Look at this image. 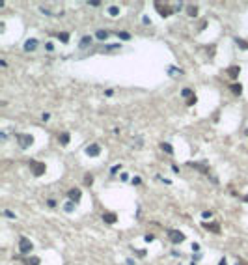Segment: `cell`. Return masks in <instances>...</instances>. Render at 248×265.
<instances>
[{"label": "cell", "instance_id": "cell-1", "mask_svg": "<svg viewBox=\"0 0 248 265\" xmlns=\"http://www.w3.org/2000/svg\"><path fill=\"white\" fill-rule=\"evenodd\" d=\"M28 166H30V170L35 177H39V176H43V174L47 172V166L45 163H41V161H30L28 163Z\"/></svg>", "mask_w": 248, "mask_h": 265}, {"label": "cell", "instance_id": "cell-2", "mask_svg": "<svg viewBox=\"0 0 248 265\" xmlns=\"http://www.w3.org/2000/svg\"><path fill=\"white\" fill-rule=\"evenodd\" d=\"M15 138H17V142H19V146H21L23 149L30 148V146L34 144V136H32V135H23V132H17Z\"/></svg>", "mask_w": 248, "mask_h": 265}, {"label": "cell", "instance_id": "cell-3", "mask_svg": "<svg viewBox=\"0 0 248 265\" xmlns=\"http://www.w3.org/2000/svg\"><path fill=\"white\" fill-rule=\"evenodd\" d=\"M155 6V8H157V11H159V15L160 17H170V15H172V13L175 11V10H172V6H170V4H162V2H155L153 4Z\"/></svg>", "mask_w": 248, "mask_h": 265}, {"label": "cell", "instance_id": "cell-4", "mask_svg": "<svg viewBox=\"0 0 248 265\" xmlns=\"http://www.w3.org/2000/svg\"><path fill=\"white\" fill-rule=\"evenodd\" d=\"M32 248H34V245L28 237H19V252L21 254H30Z\"/></svg>", "mask_w": 248, "mask_h": 265}, {"label": "cell", "instance_id": "cell-5", "mask_svg": "<svg viewBox=\"0 0 248 265\" xmlns=\"http://www.w3.org/2000/svg\"><path fill=\"white\" fill-rule=\"evenodd\" d=\"M168 237H170V241H172L174 245H179V243L185 241V233L179 232V230H170V232H168Z\"/></svg>", "mask_w": 248, "mask_h": 265}, {"label": "cell", "instance_id": "cell-6", "mask_svg": "<svg viewBox=\"0 0 248 265\" xmlns=\"http://www.w3.org/2000/svg\"><path fill=\"white\" fill-rule=\"evenodd\" d=\"M99 153H101V146L99 144H90L86 148V155H90V157H97Z\"/></svg>", "mask_w": 248, "mask_h": 265}, {"label": "cell", "instance_id": "cell-7", "mask_svg": "<svg viewBox=\"0 0 248 265\" xmlns=\"http://www.w3.org/2000/svg\"><path fill=\"white\" fill-rule=\"evenodd\" d=\"M67 196H69V200H71V202L79 204V202H80V198H82V192H80L79 189H71V191L67 192Z\"/></svg>", "mask_w": 248, "mask_h": 265}, {"label": "cell", "instance_id": "cell-8", "mask_svg": "<svg viewBox=\"0 0 248 265\" xmlns=\"http://www.w3.org/2000/svg\"><path fill=\"white\" fill-rule=\"evenodd\" d=\"M35 47H38V39H34V38L26 39V43H24V51H26V52L35 51Z\"/></svg>", "mask_w": 248, "mask_h": 265}, {"label": "cell", "instance_id": "cell-9", "mask_svg": "<svg viewBox=\"0 0 248 265\" xmlns=\"http://www.w3.org/2000/svg\"><path fill=\"white\" fill-rule=\"evenodd\" d=\"M203 228L209 230V232H213V233H220V226L215 224V222H203Z\"/></svg>", "mask_w": 248, "mask_h": 265}, {"label": "cell", "instance_id": "cell-10", "mask_svg": "<svg viewBox=\"0 0 248 265\" xmlns=\"http://www.w3.org/2000/svg\"><path fill=\"white\" fill-rule=\"evenodd\" d=\"M103 220L106 222V224H114V222L118 220V215L116 213H103Z\"/></svg>", "mask_w": 248, "mask_h": 265}, {"label": "cell", "instance_id": "cell-11", "mask_svg": "<svg viewBox=\"0 0 248 265\" xmlns=\"http://www.w3.org/2000/svg\"><path fill=\"white\" fill-rule=\"evenodd\" d=\"M239 73H241V67L239 66H230L228 67V77H230V79H237Z\"/></svg>", "mask_w": 248, "mask_h": 265}, {"label": "cell", "instance_id": "cell-12", "mask_svg": "<svg viewBox=\"0 0 248 265\" xmlns=\"http://www.w3.org/2000/svg\"><path fill=\"white\" fill-rule=\"evenodd\" d=\"M188 166H192V168L200 170L202 174H205V176H209V168H207V166H203V164H198V163H188Z\"/></svg>", "mask_w": 248, "mask_h": 265}, {"label": "cell", "instance_id": "cell-13", "mask_svg": "<svg viewBox=\"0 0 248 265\" xmlns=\"http://www.w3.org/2000/svg\"><path fill=\"white\" fill-rule=\"evenodd\" d=\"M69 132H60V135H58V142L62 144V146H67L69 144Z\"/></svg>", "mask_w": 248, "mask_h": 265}, {"label": "cell", "instance_id": "cell-14", "mask_svg": "<svg viewBox=\"0 0 248 265\" xmlns=\"http://www.w3.org/2000/svg\"><path fill=\"white\" fill-rule=\"evenodd\" d=\"M160 149L164 151V153H168V155H172V153H174V148H172V144H170V142H160Z\"/></svg>", "mask_w": 248, "mask_h": 265}, {"label": "cell", "instance_id": "cell-15", "mask_svg": "<svg viewBox=\"0 0 248 265\" xmlns=\"http://www.w3.org/2000/svg\"><path fill=\"white\" fill-rule=\"evenodd\" d=\"M230 88H231V92L235 93V95H241V93H243V86H241V82H233Z\"/></svg>", "mask_w": 248, "mask_h": 265}, {"label": "cell", "instance_id": "cell-16", "mask_svg": "<svg viewBox=\"0 0 248 265\" xmlns=\"http://www.w3.org/2000/svg\"><path fill=\"white\" fill-rule=\"evenodd\" d=\"M95 38L101 39V41H104V39H108V32H106V30H97V32H95Z\"/></svg>", "mask_w": 248, "mask_h": 265}, {"label": "cell", "instance_id": "cell-17", "mask_svg": "<svg viewBox=\"0 0 248 265\" xmlns=\"http://www.w3.org/2000/svg\"><path fill=\"white\" fill-rule=\"evenodd\" d=\"M235 43L239 45V49H243V51H248V41L241 39V38H235Z\"/></svg>", "mask_w": 248, "mask_h": 265}, {"label": "cell", "instance_id": "cell-18", "mask_svg": "<svg viewBox=\"0 0 248 265\" xmlns=\"http://www.w3.org/2000/svg\"><path fill=\"white\" fill-rule=\"evenodd\" d=\"M181 97H187V99H190V97H194V92L190 88H183L181 90Z\"/></svg>", "mask_w": 248, "mask_h": 265}, {"label": "cell", "instance_id": "cell-19", "mask_svg": "<svg viewBox=\"0 0 248 265\" xmlns=\"http://www.w3.org/2000/svg\"><path fill=\"white\" fill-rule=\"evenodd\" d=\"M187 13H188L190 17H196V15H198V6H194V4L188 6V8H187Z\"/></svg>", "mask_w": 248, "mask_h": 265}, {"label": "cell", "instance_id": "cell-20", "mask_svg": "<svg viewBox=\"0 0 248 265\" xmlns=\"http://www.w3.org/2000/svg\"><path fill=\"white\" fill-rule=\"evenodd\" d=\"M90 43H91V36H84L82 41H80V49H86Z\"/></svg>", "mask_w": 248, "mask_h": 265}, {"label": "cell", "instance_id": "cell-21", "mask_svg": "<svg viewBox=\"0 0 248 265\" xmlns=\"http://www.w3.org/2000/svg\"><path fill=\"white\" fill-rule=\"evenodd\" d=\"M58 39L62 41V43H69V34L67 32H60L58 34Z\"/></svg>", "mask_w": 248, "mask_h": 265}, {"label": "cell", "instance_id": "cell-22", "mask_svg": "<svg viewBox=\"0 0 248 265\" xmlns=\"http://www.w3.org/2000/svg\"><path fill=\"white\" fill-rule=\"evenodd\" d=\"M39 258H28V260H24V265H39Z\"/></svg>", "mask_w": 248, "mask_h": 265}, {"label": "cell", "instance_id": "cell-23", "mask_svg": "<svg viewBox=\"0 0 248 265\" xmlns=\"http://www.w3.org/2000/svg\"><path fill=\"white\" fill-rule=\"evenodd\" d=\"M108 13H110L112 17H116V15H119V8H118V6H110V8H108Z\"/></svg>", "mask_w": 248, "mask_h": 265}, {"label": "cell", "instance_id": "cell-24", "mask_svg": "<svg viewBox=\"0 0 248 265\" xmlns=\"http://www.w3.org/2000/svg\"><path fill=\"white\" fill-rule=\"evenodd\" d=\"M116 36H118L119 39H131V36H129V34H127V32H118Z\"/></svg>", "mask_w": 248, "mask_h": 265}, {"label": "cell", "instance_id": "cell-25", "mask_svg": "<svg viewBox=\"0 0 248 265\" xmlns=\"http://www.w3.org/2000/svg\"><path fill=\"white\" fill-rule=\"evenodd\" d=\"M73 209H75V202H71V200H69V202H67V205H65V211H67V213H71Z\"/></svg>", "mask_w": 248, "mask_h": 265}, {"label": "cell", "instance_id": "cell-26", "mask_svg": "<svg viewBox=\"0 0 248 265\" xmlns=\"http://www.w3.org/2000/svg\"><path fill=\"white\" fill-rule=\"evenodd\" d=\"M84 183H86V185H91V183H93V176H91V174H88V176L84 177Z\"/></svg>", "mask_w": 248, "mask_h": 265}, {"label": "cell", "instance_id": "cell-27", "mask_svg": "<svg viewBox=\"0 0 248 265\" xmlns=\"http://www.w3.org/2000/svg\"><path fill=\"white\" fill-rule=\"evenodd\" d=\"M153 239H155V235H151V233H147V235H144V241H146V243H151Z\"/></svg>", "mask_w": 248, "mask_h": 265}, {"label": "cell", "instance_id": "cell-28", "mask_svg": "<svg viewBox=\"0 0 248 265\" xmlns=\"http://www.w3.org/2000/svg\"><path fill=\"white\" fill-rule=\"evenodd\" d=\"M4 215H6L8 219H15V215H13V213L10 211V209H6V211H4Z\"/></svg>", "mask_w": 248, "mask_h": 265}, {"label": "cell", "instance_id": "cell-29", "mask_svg": "<svg viewBox=\"0 0 248 265\" xmlns=\"http://www.w3.org/2000/svg\"><path fill=\"white\" fill-rule=\"evenodd\" d=\"M235 265H248V261L243 260V258H237V263H235Z\"/></svg>", "mask_w": 248, "mask_h": 265}, {"label": "cell", "instance_id": "cell-30", "mask_svg": "<svg viewBox=\"0 0 248 265\" xmlns=\"http://www.w3.org/2000/svg\"><path fill=\"white\" fill-rule=\"evenodd\" d=\"M196 101H198V99H196V95H194V97H190V99L187 101V105H188V107H192V105H194Z\"/></svg>", "mask_w": 248, "mask_h": 265}, {"label": "cell", "instance_id": "cell-31", "mask_svg": "<svg viewBox=\"0 0 248 265\" xmlns=\"http://www.w3.org/2000/svg\"><path fill=\"white\" fill-rule=\"evenodd\" d=\"M47 204H49V207H56V200H47Z\"/></svg>", "mask_w": 248, "mask_h": 265}, {"label": "cell", "instance_id": "cell-32", "mask_svg": "<svg viewBox=\"0 0 248 265\" xmlns=\"http://www.w3.org/2000/svg\"><path fill=\"white\" fill-rule=\"evenodd\" d=\"M142 21H144V24H151V19L147 17V15H144V19H142Z\"/></svg>", "mask_w": 248, "mask_h": 265}, {"label": "cell", "instance_id": "cell-33", "mask_svg": "<svg viewBox=\"0 0 248 265\" xmlns=\"http://www.w3.org/2000/svg\"><path fill=\"white\" fill-rule=\"evenodd\" d=\"M140 183H142L140 177H132V185H140Z\"/></svg>", "mask_w": 248, "mask_h": 265}, {"label": "cell", "instance_id": "cell-34", "mask_svg": "<svg viewBox=\"0 0 248 265\" xmlns=\"http://www.w3.org/2000/svg\"><path fill=\"white\" fill-rule=\"evenodd\" d=\"M211 217H213L211 211H203V219H211Z\"/></svg>", "mask_w": 248, "mask_h": 265}, {"label": "cell", "instance_id": "cell-35", "mask_svg": "<svg viewBox=\"0 0 248 265\" xmlns=\"http://www.w3.org/2000/svg\"><path fill=\"white\" fill-rule=\"evenodd\" d=\"M190 248H192L194 252H198V250H200V245H198V243H192V247H190Z\"/></svg>", "mask_w": 248, "mask_h": 265}, {"label": "cell", "instance_id": "cell-36", "mask_svg": "<svg viewBox=\"0 0 248 265\" xmlns=\"http://www.w3.org/2000/svg\"><path fill=\"white\" fill-rule=\"evenodd\" d=\"M119 168H121V166H119V164H116V166H112V170H110V172H112V174H116Z\"/></svg>", "mask_w": 248, "mask_h": 265}, {"label": "cell", "instance_id": "cell-37", "mask_svg": "<svg viewBox=\"0 0 248 265\" xmlns=\"http://www.w3.org/2000/svg\"><path fill=\"white\" fill-rule=\"evenodd\" d=\"M119 45H108V47H104L106 49V51H114V49H118Z\"/></svg>", "mask_w": 248, "mask_h": 265}, {"label": "cell", "instance_id": "cell-38", "mask_svg": "<svg viewBox=\"0 0 248 265\" xmlns=\"http://www.w3.org/2000/svg\"><path fill=\"white\" fill-rule=\"evenodd\" d=\"M90 6H101V2H99V0H91Z\"/></svg>", "mask_w": 248, "mask_h": 265}, {"label": "cell", "instance_id": "cell-39", "mask_svg": "<svg viewBox=\"0 0 248 265\" xmlns=\"http://www.w3.org/2000/svg\"><path fill=\"white\" fill-rule=\"evenodd\" d=\"M41 118H43V121H47V120H49V118H51V114H49V112H45V114H43V116H41Z\"/></svg>", "mask_w": 248, "mask_h": 265}, {"label": "cell", "instance_id": "cell-40", "mask_svg": "<svg viewBox=\"0 0 248 265\" xmlns=\"http://www.w3.org/2000/svg\"><path fill=\"white\" fill-rule=\"evenodd\" d=\"M218 265H228V261H226V258H222V260L218 261Z\"/></svg>", "mask_w": 248, "mask_h": 265}, {"label": "cell", "instance_id": "cell-41", "mask_svg": "<svg viewBox=\"0 0 248 265\" xmlns=\"http://www.w3.org/2000/svg\"><path fill=\"white\" fill-rule=\"evenodd\" d=\"M244 202H248V194H246V196H244Z\"/></svg>", "mask_w": 248, "mask_h": 265}]
</instances>
